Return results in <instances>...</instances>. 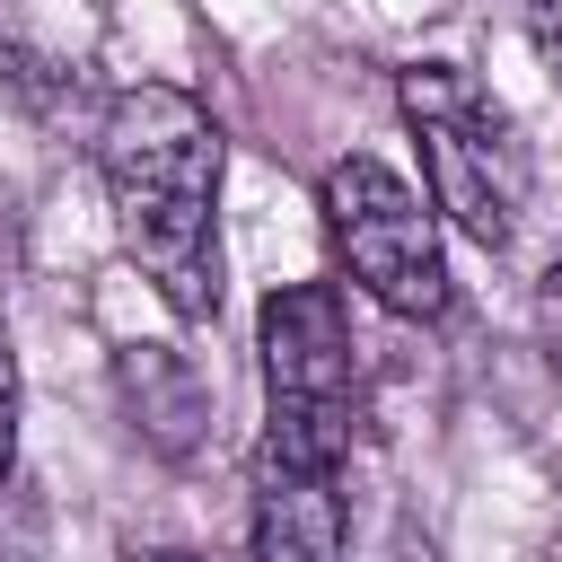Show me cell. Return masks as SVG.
<instances>
[{"label":"cell","instance_id":"cell-1","mask_svg":"<svg viewBox=\"0 0 562 562\" xmlns=\"http://www.w3.org/2000/svg\"><path fill=\"white\" fill-rule=\"evenodd\" d=\"M97 176L123 255L184 316H220V123L202 97L140 79L97 123Z\"/></svg>","mask_w":562,"mask_h":562},{"label":"cell","instance_id":"cell-2","mask_svg":"<svg viewBox=\"0 0 562 562\" xmlns=\"http://www.w3.org/2000/svg\"><path fill=\"white\" fill-rule=\"evenodd\" d=\"M395 105H404V132L422 149L430 202L483 255H509L518 220H527V140H518L509 105L465 61H404L395 70Z\"/></svg>","mask_w":562,"mask_h":562},{"label":"cell","instance_id":"cell-3","mask_svg":"<svg viewBox=\"0 0 562 562\" xmlns=\"http://www.w3.org/2000/svg\"><path fill=\"white\" fill-rule=\"evenodd\" d=\"M263 360V439L316 465H342L360 439V342L334 281H290L255 316Z\"/></svg>","mask_w":562,"mask_h":562},{"label":"cell","instance_id":"cell-4","mask_svg":"<svg viewBox=\"0 0 562 562\" xmlns=\"http://www.w3.org/2000/svg\"><path fill=\"white\" fill-rule=\"evenodd\" d=\"M316 211H325V246H334V272L378 299L386 316H448V246H439V202H422L395 167L378 158H334L325 184H316Z\"/></svg>","mask_w":562,"mask_h":562},{"label":"cell","instance_id":"cell-5","mask_svg":"<svg viewBox=\"0 0 562 562\" xmlns=\"http://www.w3.org/2000/svg\"><path fill=\"white\" fill-rule=\"evenodd\" d=\"M246 536H255V562H342L351 553L342 465H316L263 439L246 465Z\"/></svg>","mask_w":562,"mask_h":562},{"label":"cell","instance_id":"cell-6","mask_svg":"<svg viewBox=\"0 0 562 562\" xmlns=\"http://www.w3.org/2000/svg\"><path fill=\"white\" fill-rule=\"evenodd\" d=\"M114 386H123V404H132V430H140L158 457H184V448L202 439V422H211V386H202L193 360L167 351V342H123V351H114Z\"/></svg>","mask_w":562,"mask_h":562},{"label":"cell","instance_id":"cell-7","mask_svg":"<svg viewBox=\"0 0 562 562\" xmlns=\"http://www.w3.org/2000/svg\"><path fill=\"white\" fill-rule=\"evenodd\" d=\"M18 465V351H9V325H0V483Z\"/></svg>","mask_w":562,"mask_h":562},{"label":"cell","instance_id":"cell-8","mask_svg":"<svg viewBox=\"0 0 562 562\" xmlns=\"http://www.w3.org/2000/svg\"><path fill=\"white\" fill-rule=\"evenodd\" d=\"M527 44H536L544 79L562 88V0H527Z\"/></svg>","mask_w":562,"mask_h":562},{"label":"cell","instance_id":"cell-9","mask_svg":"<svg viewBox=\"0 0 562 562\" xmlns=\"http://www.w3.org/2000/svg\"><path fill=\"white\" fill-rule=\"evenodd\" d=\"M536 325H544V342H553V360H562V255H553L544 281H536Z\"/></svg>","mask_w":562,"mask_h":562},{"label":"cell","instance_id":"cell-10","mask_svg":"<svg viewBox=\"0 0 562 562\" xmlns=\"http://www.w3.org/2000/svg\"><path fill=\"white\" fill-rule=\"evenodd\" d=\"M132 562H211V553H184V544H158V553H132Z\"/></svg>","mask_w":562,"mask_h":562}]
</instances>
